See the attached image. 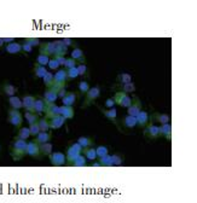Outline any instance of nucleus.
Returning <instances> with one entry per match:
<instances>
[{
	"instance_id": "obj_28",
	"label": "nucleus",
	"mask_w": 197,
	"mask_h": 203,
	"mask_svg": "<svg viewBox=\"0 0 197 203\" xmlns=\"http://www.w3.org/2000/svg\"><path fill=\"white\" fill-rule=\"evenodd\" d=\"M58 99V96L56 93V91H53L52 88H49L45 93H44V100L46 103H54Z\"/></svg>"
},
{
	"instance_id": "obj_46",
	"label": "nucleus",
	"mask_w": 197,
	"mask_h": 203,
	"mask_svg": "<svg viewBox=\"0 0 197 203\" xmlns=\"http://www.w3.org/2000/svg\"><path fill=\"white\" fill-rule=\"evenodd\" d=\"M96 154H97V157H103L108 155V148L104 146V145H99V146L96 148Z\"/></svg>"
},
{
	"instance_id": "obj_1",
	"label": "nucleus",
	"mask_w": 197,
	"mask_h": 203,
	"mask_svg": "<svg viewBox=\"0 0 197 203\" xmlns=\"http://www.w3.org/2000/svg\"><path fill=\"white\" fill-rule=\"evenodd\" d=\"M27 154V141L23 139L16 138L11 145V156L13 161H19Z\"/></svg>"
},
{
	"instance_id": "obj_5",
	"label": "nucleus",
	"mask_w": 197,
	"mask_h": 203,
	"mask_svg": "<svg viewBox=\"0 0 197 203\" xmlns=\"http://www.w3.org/2000/svg\"><path fill=\"white\" fill-rule=\"evenodd\" d=\"M99 96H101L99 87H92V88H90L87 91V93H86V98H85V102L82 103V108H86V106L91 105Z\"/></svg>"
},
{
	"instance_id": "obj_24",
	"label": "nucleus",
	"mask_w": 197,
	"mask_h": 203,
	"mask_svg": "<svg viewBox=\"0 0 197 203\" xmlns=\"http://www.w3.org/2000/svg\"><path fill=\"white\" fill-rule=\"evenodd\" d=\"M54 44H56V52H54L53 57L54 56H63V57H65V54L68 53V47L62 42V40H57Z\"/></svg>"
},
{
	"instance_id": "obj_29",
	"label": "nucleus",
	"mask_w": 197,
	"mask_h": 203,
	"mask_svg": "<svg viewBox=\"0 0 197 203\" xmlns=\"http://www.w3.org/2000/svg\"><path fill=\"white\" fill-rule=\"evenodd\" d=\"M39 148H40V154L41 155H50L51 152H52V150H53V145L50 143V141H47V143H43V144H39Z\"/></svg>"
},
{
	"instance_id": "obj_3",
	"label": "nucleus",
	"mask_w": 197,
	"mask_h": 203,
	"mask_svg": "<svg viewBox=\"0 0 197 203\" xmlns=\"http://www.w3.org/2000/svg\"><path fill=\"white\" fill-rule=\"evenodd\" d=\"M68 79H67V71L64 69H58L57 73L53 75V86L51 88L53 91H58L62 87H65V83H67Z\"/></svg>"
},
{
	"instance_id": "obj_52",
	"label": "nucleus",
	"mask_w": 197,
	"mask_h": 203,
	"mask_svg": "<svg viewBox=\"0 0 197 203\" xmlns=\"http://www.w3.org/2000/svg\"><path fill=\"white\" fill-rule=\"evenodd\" d=\"M62 42L65 45V46H72V45H74V40L73 39H70V38H64V39H62Z\"/></svg>"
},
{
	"instance_id": "obj_42",
	"label": "nucleus",
	"mask_w": 197,
	"mask_h": 203,
	"mask_svg": "<svg viewBox=\"0 0 197 203\" xmlns=\"http://www.w3.org/2000/svg\"><path fill=\"white\" fill-rule=\"evenodd\" d=\"M49 61H50V57H47L45 54H39L37 57V64L43 65V67H46L49 64Z\"/></svg>"
},
{
	"instance_id": "obj_57",
	"label": "nucleus",
	"mask_w": 197,
	"mask_h": 203,
	"mask_svg": "<svg viewBox=\"0 0 197 203\" xmlns=\"http://www.w3.org/2000/svg\"><path fill=\"white\" fill-rule=\"evenodd\" d=\"M90 166H91V167H102V166H101V163H99V161H98V160H94V161H91V163H90Z\"/></svg>"
},
{
	"instance_id": "obj_38",
	"label": "nucleus",
	"mask_w": 197,
	"mask_h": 203,
	"mask_svg": "<svg viewBox=\"0 0 197 203\" xmlns=\"http://www.w3.org/2000/svg\"><path fill=\"white\" fill-rule=\"evenodd\" d=\"M76 143H79V144L81 145V148H82V149L90 148V146H92V144H93V141H92L90 138H87V137H80V138L78 139V141H76Z\"/></svg>"
},
{
	"instance_id": "obj_47",
	"label": "nucleus",
	"mask_w": 197,
	"mask_h": 203,
	"mask_svg": "<svg viewBox=\"0 0 197 203\" xmlns=\"http://www.w3.org/2000/svg\"><path fill=\"white\" fill-rule=\"evenodd\" d=\"M29 132H30V135H33V137H37L38 135V133L40 132V129H39V126H38V122H34V123H31V125H29Z\"/></svg>"
},
{
	"instance_id": "obj_27",
	"label": "nucleus",
	"mask_w": 197,
	"mask_h": 203,
	"mask_svg": "<svg viewBox=\"0 0 197 203\" xmlns=\"http://www.w3.org/2000/svg\"><path fill=\"white\" fill-rule=\"evenodd\" d=\"M5 51L7 53H11V54H16V53H19L22 51V45L18 44V42H11V44H7V46L5 47Z\"/></svg>"
},
{
	"instance_id": "obj_21",
	"label": "nucleus",
	"mask_w": 197,
	"mask_h": 203,
	"mask_svg": "<svg viewBox=\"0 0 197 203\" xmlns=\"http://www.w3.org/2000/svg\"><path fill=\"white\" fill-rule=\"evenodd\" d=\"M136 119H137V126H139L140 128H143V127H145L148 123H149V114L146 112V111H140L137 116H136Z\"/></svg>"
},
{
	"instance_id": "obj_15",
	"label": "nucleus",
	"mask_w": 197,
	"mask_h": 203,
	"mask_svg": "<svg viewBox=\"0 0 197 203\" xmlns=\"http://www.w3.org/2000/svg\"><path fill=\"white\" fill-rule=\"evenodd\" d=\"M1 92H3V94H5V96L12 97V96H15L16 92H17V87H15L12 83H10V82H7V81H4L3 85H1Z\"/></svg>"
},
{
	"instance_id": "obj_41",
	"label": "nucleus",
	"mask_w": 197,
	"mask_h": 203,
	"mask_svg": "<svg viewBox=\"0 0 197 203\" xmlns=\"http://www.w3.org/2000/svg\"><path fill=\"white\" fill-rule=\"evenodd\" d=\"M99 163L102 167H111L113 162H111V155H105L103 157H99Z\"/></svg>"
},
{
	"instance_id": "obj_54",
	"label": "nucleus",
	"mask_w": 197,
	"mask_h": 203,
	"mask_svg": "<svg viewBox=\"0 0 197 203\" xmlns=\"http://www.w3.org/2000/svg\"><path fill=\"white\" fill-rule=\"evenodd\" d=\"M53 58H54V59L58 62V64H59V65H60V64H62V65H64V62H65V57H63V56H54Z\"/></svg>"
},
{
	"instance_id": "obj_17",
	"label": "nucleus",
	"mask_w": 197,
	"mask_h": 203,
	"mask_svg": "<svg viewBox=\"0 0 197 203\" xmlns=\"http://www.w3.org/2000/svg\"><path fill=\"white\" fill-rule=\"evenodd\" d=\"M72 57L75 62H79V63H85L86 64V57H85V53L82 52V50H80L79 47H75L73 51H72Z\"/></svg>"
},
{
	"instance_id": "obj_19",
	"label": "nucleus",
	"mask_w": 197,
	"mask_h": 203,
	"mask_svg": "<svg viewBox=\"0 0 197 203\" xmlns=\"http://www.w3.org/2000/svg\"><path fill=\"white\" fill-rule=\"evenodd\" d=\"M99 109H101V111H102V114L105 116V117L109 120V121H113L115 125L117 123V121H116V116H117V111H116V109L115 108H110V109H108V110H105V109H103V108H101L99 106Z\"/></svg>"
},
{
	"instance_id": "obj_12",
	"label": "nucleus",
	"mask_w": 197,
	"mask_h": 203,
	"mask_svg": "<svg viewBox=\"0 0 197 203\" xmlns=\"http://www.w3.org/2000/svg\"><path fill=\"white\" fill-rule=\"evenodd\" d=\"M39 52L40 54H45L47 57H53L54 52H56V44L54 42H45V44H40L39 47Z\"/></svg>"
},
{
	"instance_id": "obj_58",
	"label": "nucleus",
	"mask_w": 197,
	"mask_h": 203,
	"mask_svg": "<svg viewBox=\"0 0 197 203\" xmlns=\"http://www.w3.org/2000/svg\"><path fill=\"white\" fill-rule=\"evenodd\" d=\"M3 41H4V44H5V42H6V44H11V42L15 41V39H13V38H4Z\"/></svg>"
},
{
	"instance_id": "obj_6",
	"label": "nucleus",
	"mask_w": 197,
	"mask_h": 203,
	"mask_svg": "<svg viewBox=\"0 0 197 203\" xmlns=\"http://www.w3.org/2000/svg\"><path fill=\"white\" fill-rule=\"evenodd\" d=\"M113 99L116 104H119L122 108H128L131 105V103H132V98H131L127 93H123V92H116L114 94Z\"/></svg>"
},
{
	"instance_id": "obj_56",
	"label": "nucleus",
	"mask_w": 197,
	"mask_h": 203,
	"mask_svg": "<svg viewBox=\"0 0 197 203\" xmlns=\"http://www.w3.org/2000/svg\"><path fill=\"white\" fill-rule=\"evenodd\" d=\"M56 93H57L58 98H59V97H60V98H63V97H64V94L67 93V91H65V87H62V88H59V90H58Z\"/></svg>"
},
{
	"instance_id": "obj_49",
	"label": "nucleus",
	"mask_w": 197,
	"mask_h": 203,
	"mask_svg": "<svg viewBox=\"0 0 197 203\" xmlns=\"http://www.w3.org/2000/svg\"><path fill=\"white\" fill-rule=\"evenodd\" d=\"M76 69H78V73H79V75H81V76H85V75H87V65L85 64V63H79V64H76Z\"/></svg>"
},
{
	"instance_id": "obj_2",
	"label": "nucleus",
	"mask_w": 197,
	"mask_h": 203,
	"mask_svg": "<svg viewBox=\"0 0 197 203\" xmlns=\"http://www.w3.org/2000/svg\"><path fill=\"white\" fill-rule=\"evenodd\" d=\"M136 126H137V119L131 115L125 116V117H122L120 120V122L116 123V127L121 132H125V133H127V131H129V129H133Z\"/></svg>"
},
{
	"instance_id": "obj_40",
	"label": "nucleus",
	"mask_w": 197,
	"mask_h": 203,
	"mask_svg": "<svg viewBox=\"0 0 197 203\" xmlns=\"http://www.w3.org/2000/svg\"><path fill=\"white\" fill-rule=\"evenodd\" d=\"M43 80H44L45 86L49 87V88H51V87L53 86V74H52V73H49V71H47V73L44 75Z\"/></svg>"
},
{
	"instance_id": "obj_4",
	"label": "nucleus",
	"mask_w": 197,
	"mask_h": 203,
	"mask_svg": "<svg viewBox=\"0 0 197 203\" xmlns=\"http://www.w3.org/2000/svg\"><path fill=\"white\" fill-rule=\"evenodd\" d=\"M82 148H81V145L79 144V143H73L68 148V150H67V156H65V164H68V166H70V163L79 156V155H81L82 154Z\"/></svg>"
},
{
	"instance_id": "obj_44",
	"label": "nucleus",
	"mask_w": 197,
	"mask_h": 203,
	"mask_svg": "<svg viewBox=\"0 0 197 203\" xmlns=\"http://www.w3.org/2000/svg\"><path fill=\"white\" fill-rule=\"evenodd\" d=\"M111 162H113V166H122L125 160L121 155L115 154V155H111Z\"/></svg>"
},
{
	"instance_id": "obj_36",
	"label": "nucleus",
	"mask_w": 197,
	"mask_h": 203,
	"mask_svg": "<svg viewBox=\"0 0 197 203\" xmlns=\"http://www.w3.org/2000/svg\"><path fill=\"white\" fill-rule=\"evenodd\" d=\"M9 103H10V105H11L12 109L18 110V109L22 108V100H21L18 97H16V96L10 97V98H9Z\"/></svg>"
},
{
	"instance_id": "obj_8",
	"label": "nucleus",
	"mask_w": 197,
	"mask_h": 203,
	"mask_svg": "<svg viewBox=\"0 0 197 203\" xmlns=\"http://www.w3.org/2000/svg\"><path fill=\"white\" fill-rule=\"evenodd\" d=\"M144 135L149 139H157L161 134H160V128L157 125H154L152 122L151 123H148L144 128Z\"/></svg>"
},
{
	"instance_id": "obj_25",
	"label": "nucleus",
	"mask_w": 197,
	"mask_h": 203,
	"mask_svg": "<svg viewBox=\"0 0 197 203\" xmlns=\"http://www.w3.org/2000/svg\"><path fill=\"white\" fill-rule=\"evenodd\" d=\"M35 102V97L33 96H24L23 100H22V106L27 110V111H31L33 112V105Z\"/></svg>"
},
{
	"instance_id": "obj_51",
	"label": "nucleus",
	"mask_w": 197,
	"mask_h": 203,
	"mask_svg": "<svg viewBox=\"0 0 197 203\" xmlns=\"http://www.w3.org/2000/svg\"><path fill=\"white\" fill-rule=\"evenodd\" d=\"M49 68L50 69H52V70H56V69H58V67H59V64H58V62L54 59V58H50V61H49Z\"/></svg>"
},
{
	"instance_id": "obj_35",
	"label": "nucleus",
	"mask_w": 197,
	"mask_h": 203,
	"mask_svg": "<svg viewBox=\"0 0 197 203\" xmlns=\"http://www.w3.org/2000/svg\"><path fill=\"white\" fill-rule=\"evenodd\" d=\"M38 126H39V129H40V132H49V131H50L49 119H46V117L39 119V120H38Z\"/></svg>"
},
{
	"instance_id": "obj_10",
	"label": "nucleus",
	"mask_w": 197,
	"mask_h": 203,
	"mask_svg": "<svg viewBox=\"0 0 197 203\" xmlns=\"http://www.w3.org/2000/svg\"><path fill=\"white\" fill-rule=\"evenodd\" d=\"M50 162L52 166H56V167H62L65 164V155L63 152H59V151H56V152H51L50 155Z\"/></svg>"
},
{
	"instance_id": "obj_20",
	"label": "nucleus",
	"mask_w": 197,
	"mask_h": 203,
	"mask_svg": "<svg viewBox=\"0 0 197 203\" xmlns=\"http://www.w3.org/2000/svg\"><path fill=\"white\" fill-rule=\"evenodd\" d=\"M116 86H119V88H120V91L119 92H123V93H133V92H136V85H134V82H126V83H117Z\"/></svg>"
},
{
	"instance_id": "obj_18",
	"label": "nucleus",
	"mask_w": 197,
	"mask_h": 203,
	"mask_svg": "<svg viewBox=\"0 0 197 203\" xmlns=\"http://www.w3.org/2000/svg\"><path fill=\"white\" fill-rule=\"evenodd\" d=\"M158 128L161 135H163L168 141L172 140V126L169 123H162L161 126H158Z\"/></svg>"
},
{
	"instance_id": "obj_45",
	"label": "nucleus",
	"mask_w": 197,
	"mask_h": 203,
	"mask_svg": "<svg viewBox=\"0 0 197 203\" xmlns=\"http://www.w3.org/2000/svg\"><path fill=\"white\" fill-rule=\"evenodd\" d=\"M78 88H79V91L81 92V94H86L87 93V91L90 90V85H88V82L87 81H80L79 82V86H78Z\"/></svg>"
},
{
	"instance_id": "obj_55",
	"label": "nucleus",
	"mask_w": 197,
	"mask_h": 203,
	"mask_svg": "<svg viewBox=\"0 0 197 203\" xmlns=\"http://www.w3.org/2000/svg\"><path fill=\"white\" fill-rule=\"evenodd\" d=\"M22 50H23L24 52H27V53H30V52L33 51V47H31L30 45H28V44H23V45H22Z\"/></svg>"
},
{
	"instance_id": "obj_14",
	"label": "nucleus",
	"mask_w": 197,
	"mask_h": 203,
	"mask_svg": "<svg viewBox=\"0 0 197 203\" xmlns=\"http://www.w3.org/2000/svg\"><path fill=\"white\" fill-rule=\"evenodd\" d=\"M44 112H46V119H51L53 116L59 115V106L56 105L54 103H46V108Z\"/></svg>"
},
{
	"instance_id": "obj_23",
	"label": "nucleus",
	"mask_w": 197,
	"mask_h": 203,
	"mask_svg": "<svg viewBox=\"0 0 197 203\" xmlns=\"http://www.w3.org/2000/svg\"><path fill=\"white\" fill-rule=\"evenodd\" d=\"M75 100H76V94L74 92H67L62 98L63 105H67V106H73L75 104Z\"/></svg>"
},
{
	"instance_id": "obj_31",
	"label": "nucleus",
	"mask_w": 197,
	"mask_h": 203,
	"mask_svg": "<svg viewBox=\"0 0 197 203\" xmlns=\"http://www.w3.org/2000/svg\"><path fill=\"white\" fill-rule=\"evenodd\" d=\"M35 140H37L39 144L47 143V141L51 140V133H50V132H39L38 135L35 137Z\"/></svg>"
},
{
	"instance_id": "obj_26",
	"label": "nucleus",
	"mask_w": 197,
	"mask_h": 203,
	"mask_svg": "<svg viewBox=\"0 0 197 203\" xmlns=\"http://www.w3.org/2000/svg\"><path fill=\"white\" fill-rule=\"evenodd\" d=\"M45 108H46V102L44 99H35L34 102V105H33V112L35 114H43L45 111Z\"/></svg>"
},
{
	"instance_id": "obj_37",
	"label": "nucleus",
	"mask_w": 197,
	"mask_h": 203,
	"mask_svg": "<svg viewBox=\"0 0 197 203\" xmlns=\"http://www.w3.org/2000/svg\"><path fill=\"white\" fill-rule=\"evenodd\" d=\"M116 81L117 83H126V82H131L132 81V76L127 73H120L117 76H116Z\"/></svg>"
},
{
	"instance_id": "obj_22",
	"label": "nucleus",
	"mask_w": 197,
	"mask_h": 203,
	"mask_svg": "<svg viewBox=\"0 0 197 203\" xmlns=\"http://www.w3.org/2000/svg\"><path fill=\"white\" fill-rule=\"evenodd\" d=\"M59 115H62L65 120L73 119L74 117V109H73V106H67V105L59 106Z\"/></svg>"
},
{
	"instance_id": "obj_39",
	"label": "nucleus",
	"mask_w": 197,
	"mask_h": 203,
	"mask_svg": "<svg viewBox=\"0 0 197 203\" xmlns=\"http://www.w3.org/2000/svg\"><path fill=\"white\" fill-rule=\"evenodd\" d=\"M29 135H30V132H29V128H28V127H21L19 131H18V133H17V138H18V139H23V140L28 139Z\"/></svg>"
},
{
	"instance_id": "obj_48",
	"label": "nucleus",
	"mask_w": 197,
	"mask_h": 203,
	"mask_svg": "<svg viewBox=\"0 0 197 203\" xmlns=\"http://www.w3.org/2000/svg\"><path fill=\"white\" fill-rule=\"evenodd\" d=\"M24 44H28V45H30L31 47L40 46V40H39L38 38H27V39H24Z\"/></svg>"
},
{
	"instance_id": "obj_30",
	"label": "nucleus",
	"mask_w": 197,
	"mask_h": 203,
	"mask_svg": "<svg viewBox=\"0 0 197 203\" xmlns=\"http://www.w3.org/2000/svg\"><path fill=\"white\" fill-rule=\"evenodd\" d=\"M82 152H84V156L86 157V160H88V161H94V160H97V154H96V149L94 148H86V149H84L82 150Z\"/></svg>"
},
{
	"instance_id": "obj_32",
	"label": "nucleus",
	"mask_w": 197,
	"mask_h": 203,
	"mask_svg": "<svg viewBox=\"0 0 197 203\" xmlns=\"http://www.w3.org/2000/svg\"><path fill=\"white\" fill-rule=\"evenodd\" d=\"M70 166H73V167H85V166H87V160H86V157L81 154V155H79V156L70 163Z\"/></svg>"
},
{
	"instance_id": "obj_34",
	"label": "nucleus",
	"mask_w": 197,
	"mask_h": 203,
	"mask_svg": "<svg viewBox=\"0 0 197 203\" xmlns=\"http://www.w3.org/2000/svg\"><path fill=\"white\" fill-rule=\"evenodd\" d=\"M47 73V70H46V68L45 67H43V65H39V64H37L35 63V65H34V75H35V77H38V79H43L44 77V75Z\"/></svg>"
},
{
	"instance_id": "obj_53",
	"label": "nucleus",
	"mask_w": 197,
	"mask_h": 203,
	"mask_svg": "<svg viewBox=\"0 0 197 203\" xmlns=\"http://www.w3.org/2000/svg\"><path fill=\"white\" fill-rule=\"evenodd\" d=\"M114 104H115L114 99H113V98H109V99H107V100H105V103H104V106L110 109V108H114Z\"/></svg>"
},
{
	"instance_id": "obj_59",
	"label": "nucleus",
	"mask_w": 197,
	"mask_h": 203,
	"mask_svg": "<svg viewBox=\"0 0 197 203\" xmlns=\"http://www.w3.org/2000/svg\"><path fill=\"white\" fill-rule=\"evenodd\" d=\"M3 45H4V41H3V39H1V38H0V47H1Z\"/></svg>"
},
{
	"instance_id": "obj_9",
	"label": "nucleus",
	"mask_w": 197,
	"mask_h": 203,
	"mask_svg": "<svg viewBox=\"0 0 197 203\" xmlns=\"http://www.w3.org/2000/svg\"><path fill=\"white\" fill-rule=\"evenodd\" d=\"M140 111H142V102L139 100L138 97L133 96L132 103H131V105L127 108V112H128V115L134 116V117H136V116H137Z\"/></svg>"
},
{
	"instance_id": "obj_50",
	"label": "nucleus",
	"mask_w": 197,
	"mask_h": 203,
	"mask_svg": "<svg viewBox=\"0 0 197 203\" xmlns=\"http://www.w3.org/2000/svg\"><path fill=\"white\" fill-rule=\"evenodd\" d=\"M76 62L73 59V58H65V62H64V67L67 68V69H69V68H74V67H76Z\"/></svg>"
},
{
	"instance_id": "obj_16",
	"label": "nucleus",
	"mask_w": 197,
	"mask_h": 203,
	"mask_svg": "<svg viewBox=\"0 0 197 203\" xmlns=\"http://www.w3.org/2000/svg\"><path fill=\"white\" fill-rule=\"evenodd\" d=\"M151 121H155L157 123H168L169 121V115L167 114H161V112H157L155 111L154 114H151Z\"/></svg>"
},
{
	"instance_id": "obj_43",
	"label": "nucleus",
	"mask_w": 197,
	"mask_h": 203,
	"mask_svg": "<svg viewBox=\"0 0 197 203\" xmlns=\"http://www.w3.org/2000/svg\"><path fill=\"white\" fill-rule=\"evenodd\" d=\"M65 71H67V79H68V80H74V79H76V77L79 76V73H78L76 67L69 68V69H67Z\"/></svg>"
},
{
	"instance_id": "obj_13",
	"label": "nucleus",
	"mask_w": 197,
	"mask_h": 203,
	"mask_svg": "<svg viewBox=\"0 0 197 203\" xmlns=\"http://www.w3.org/2000/svg\"><path fill=\"white\" fill-rule=\"evenodd\" d=\"M65 123V119L62 115H57L49 119V125H50V129H58L60 128Z\"/></svg>"
},
{
	"instance_id": "obj_11",
	"label": "nucleus",
	"mask_w": 197,
	"mask_h": 203,
	"mask_svg": "<svg viewBox=\"0 0 197 203\" xmlns=\"http://www.w3.org/2000/svg\"><path fill=\"white\" fill-rule=\"evenodd\" d=\"M27 155L30 157H39L40 154V148H39V143L37 140H30L27 143Z\"/></svg>"
},
{
	"instance_id": "obj_33",
	"label": "nucleus",
	"mask_w": 197,
	"mask_h": 203,
	"mask_svg": "<svg viewBox=\"0 0 197 203\" xmlns=\"http://www.w3.org/2000/svg\"><path fill=\"white\" fill-rule=\"evenodd\" d=\"M24 117H25L27 122H28L29 125H31V123H34V122H38V120H39V115L35 114V112H31V111H25Z\"/></svg>"
},
{
	"instance_id": "obj_7",
	"label": "nucleus",
	"mask_w": 197,
	"mask_h": 203,
	"mask_svg": "<svg viewBox=\"0 0 197 203\" xmlns=\"http://www.w3.org/2000/svg\"><path fill=\"white\" fill-rule=\"evenodd\" d=\"M7 120H9V122H10L12 126H15V127H21V125H22V122H23V117H22L21 112H19L18 110H16V109L9 110Z\"/></svg>"
}]
</instances>
